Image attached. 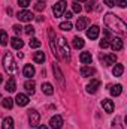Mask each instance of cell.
Masks as SVG:
<instances>
[{
  "instance_id": "28",
  "label": "cell",
  "mask_w": 127,
  "mask_h": 129,
  "mask_svg": "<svg viewBox=\"0 0 127 129\" xmlns=\"http://www.w3.org/2000/svg\"><path fill=\"white\" fill-rule=\"evenodd\" d=\"M2 105H3V108L11 110V108L14 107V99H11V98H5V99L2 101Z\"/></svg>"
},
{
  "instance_id": "44",
  "label": "cell",
  "mask_w": 127,
  "mask_h": 129,
  "mask_svg": "<svg viewBox=\"0 0 127 129\" xmlns=\"http://www.w3.org/2000/svg\"><path fill=\"white\" fill-rule=\"evenodd\" d=\"M2 81H3V78H2V75H0V83H2Z\"/></svg>"
},
{
  "instance_id": "2",
  "label": "cell",
  "mask_w": 127,
  "mask_h": 129,
  "mask_svg": "<svg viewBox=\"0 0 127 129\" xmlns=\"http://www.w3.org/2000/svg\"><path fill=\"white\" fill-rule=\"evenodd\" d=\"M3 66H5L6 72L11 74V75L17 74V71H18V68H17V64L14 62V57L11 56V53H6V54L3 56Z\"/></svg>"
},
{
  "instance_id": "34",
  "label": "cell",
  "mask_w": 127,
  "mask_h": 129,
  "mask_svg": "<svg viewBox=\"0 0 127 129\" xmlns=\"http://www.w3.org/2000/svg\"><path fill=\"white\" fill-rule=\"evenodd\" d=\"M34 9H36L37 12H40V11H43V9H45V5H43L42 2H37V3L34 5Z\"/></svg>"
},
{
  "instance_id": "41",
  "label": "cell",
  "mask_w": 127,
  "mask_h": 129,
  "mask_svg": "<svg viewBox=\"0 0 127 129\" xmlns=\"http://www.w3.org/2000/svg\"><path fill=\"white\" fill-rule=\"evenodd\" d=\"M63 17L66 18V20H67V21H69V20L72 18V12H64V14H63Z\"/></svg>"
},
{
  "instance_id": "8",
  "label": "cell",
  "mask_w": 127,
  "mask_h": 129,
  "mask_svg": "<svg viewBox=\"0 0 127 129\" xmlns=\"http://www.w3.org/2000/svg\"><path fill=\"white\" fill-rule=\"evenodd\" d=\"M99 33H100V29H99L97 26H91V27L87 30V38L91 39V41H93V39H97V38H99Z\"/></svg>"
},
{
  "instance_id": "11",
  "label": "cell",
  "mask_w": 127,
  "mask_h": 129,
  "mask_svg": "<svg viewBox=\"0 0 127 129\" xmlns=\"http://www.w3.org/2000/svg\"><path fill=\"white\" fill-rule=\"evenodd\" d=\"M99 87H100V81L94 78V80H91V83L87 86V92H88V93H96Z\"/></svg>"
},
{
  "instance_id": "14",
  "label": "cell",
  "mask_w": 127,
  "mask_h": 129,
  "mask_svg": "<svg viewBox=\"0 0 127 129\" xmlns=\"http://www.w3.org/2000/svg\"><path fill=\"white\" fill-rule=\"evenodd\" d=\"M102 60H103V63L106 64V66H109V64H115V62H117V56H115V54H108V56L102 57Z\"/></svg>"
},
{
  "instance_id": "23",
  "label": "cell",
  "mask_w": 127,
  "mask_h": 129,
  "mask_svg": "<svg viewBox=\"0 0 127 129\" xmlns=\"http://www.w3.org/2000/svg\"><path fill=\"white\" fill-rule=\"evenodd\" d=\"M2 129H14V119H12V117H6V119H3Z\"/></svg>"
},
{
  "instance_id": "26",
  "label": "cell",
  "mask_w": 127,
  "mask_h": 129,
  "mask_svg": "<svg viewBox=\"0 0 127 129\" xmlns=\"http://www.w3.org/2000/svg\"><path fill=\"white\" fill-rule=\"evenodd\" d=\"M84 45H85V42H84V39H82V38H78V36H76V38H73V47H75L76 50L82 48Z\"/></svg>"
},
{
  "instance_id": "27",
  "label": "cell",
  "mask_w": 127,
  "mask_h": 129,
  "mask_svg": "<svg viewBox=\"0 0 127 129\" xmlns=\"http://www.w3.org/2000/svg\"><path fill=\"white\" fill-rule=\"evenodd\" d=\"M121 92H123L121 84H117V86H114V87L111 89V95H112V96H120V95H121Z\"/></svg>"
},
{
  "instance_id": "31",
  "label": "cell",
  "mask_w": 127,
  "mask_h": 129,
  "mask_svg": "<svg viewBox=\"0 0 127 129\" xmlns=\"http://www.w3.org/2000/svg\"><path fill=\"white\" fill-rule=\"evenodd\" d=\"M29 45H30V48H39V47L42 45V42H40L37 38H33L32 41L29 42Z\"/></svg>"
},
{
  "instance_id": "10",
  "label": "cell",
  "mask_w": 127,
  "mask_h": 129,
  "mask_svg": "<svg viewBox=\"0 0 127 129\" xmlns=\"http://www.w3.org/2000/svg\"><path fill=\"white\" fill-rule=\"evenodd\" d=\"M15 102L20 105V107H26L29 104V96L27 95H23V93H18L15 98Z\"/></svg>"
},
{
  "instance_id": "33",
  "label": "cell",
  "mask_w": 127,
  "mask_h": 129,
  "mask_svg": "<svg viewBox=\"0 0 127 129\" xmlns=\"http://www.w3.org/2000/svg\"><path fill=\"white\" fill-rule=\"evenodd\" d=\"M24 33L29 35V36L34 35V27H33V26H26V27H24Z\"/></svg>"
},
{
  "instance_id": "40",
  "label": "cell",
  "mask_w": 127,
  "mask_h": 129,
  "mask_svg": "<svg viewBox=\"0 0 127 129\" xmlns=\"http://www.w3.org/2000/svg\"><path fill=\"white\" fill-rule=\"evenodd\" d=\"M105 5L109 6V8H112V6H115V0H105Z\"/></svg>"
},
{
  "instance_id": "43",
  "label": "cell",
  "mask_w": 127,
  "mask_h": 129,
  "mask_svg": "<svg viewBox=\"0 0 127 129\" xmlns=\"http://www.w3.org/2000/svg\"><path fill=\"white\" fill-rule=\"evenodd\" d=\"M76 2H78V3H79V2H85V0H76Z\"/></svg>"
},
{
  "instance_id": "20",
  "label": "cell",
  "mask_w": 127,
  "mask_h": 129,
  "mask_svg": "<svg viewBox=\"0 0 127 129\" xmlns=\"http://www.w3.org/2000/svg\"><path fill=\"white\" fill-rule=\"evenodd\" d=\"M34 87H36V83H34L33 80L26 81V84H24V89H26V90H27V93H30V95L34 93Z\"/></svg>"
},
{
  "instance_id": "37",
  "label": "cell",
  "mask_w": 127,
  "mask_h": 129,
  "mask_svg": "<svg viewBox=\"0 0 127 129\" xmlns=\"http://www.w3.org/2000/svg\"><path fill=\"white\" fill-rule=\"evenodd\" d=\"M109 47V42H108V39H103V41H100V48H108Z\"/></svg>"
},
{
  "instance_id": "3",
  "label": "cell",
  "mask_w": 127,
  "mask_h": 129,
  "mask_svg": "<svg viewBox=\"0 0 127 129\" xmlns=\"http://www.w3.org/2000/svg\"><path fill=\"white\" fill-rule=\"evenodd\" d=\"M66 2L64 0H60V2H57L54 6H52V12H54V15L55 17H61L64 12H66Z\"/></svg>"
},
{
  "instance_id": "30",
  "label": "cell",
  "mask_w": 127,
  "mask_h": 129,
  "mask_svg": "<svg viewBox=\"0 0 127 129\" xmlns=\"http://www.w3.org/2000/svg\"><path fill=\"white\" fill-rule=\"evenodd\" d=\"M60 29L64 30V32H69V30H72V29H73V26H72V23H70V21H64V23L60 24Z\"/></svg>"
},
{
  "instance_id": "32",
  "label": "cell",
  "mask_w": 127,
  "mask_h": 129,
  "mask_svg": "<svg viewBox=\"0 0 127 129\" xmlns=\"http://www.w3.org/2000/svg\"><path fill=\"white\" fill-rule=\"evenodd\" d=\"M81 9H82V8H81V5H79L78 2H73V3H72V11H73V12L79 14V12H81Z\"/></svg>"
},
{
  "instance_id": "6",
  "label": "cell",
  "mask_w": 127,
  "mask_h": 129,
  "mask_svg": "<svg viewBox=\"0 0 127 129\" xmlns=\"http://www.w3.org/2000/svg\"><path fill=\"white\" fill-rule=\"evenodd\" d=\"M49 125H51V128L52 129H61V126H63V119H61V116L57 114V116L51 117Z\"/></svg>"
},
{
  "instance_id": "5",
  "label": "cell",
  "mask_w": 127,
  "mask_h": 129,
  "mask_svg": "<svg viewBox=\"0 0 127 129\" xmlns=\"http://www.w3.org/2000/svg\"><path fill=\"white\" fill-rule=\"evenodd\" d=\"M33 15L30 11H27V9H24V11H20L18 14H17V18L20 20V21H24V23H29V21H32L33 20Z\"/></svg>"
},
{
  "instance_id": "21",
  "label": "cell",
  "mask_w": 127,
  "mask_h": 129,
  "mask_svg": "<svg viewBox=\"0 0 127 129\" xmlns=\"http://www.w3.org/2000/svg\"><path fill=\"white\" fill-rule=\"evenodd\" d=\"M6 90L11 92V93H14V92L17 90V83H15L14 78H9V80H8V83H6Z\"/></svg>"
},
{
  "instance_id": "35",
  "label": "cell",
  "mask_w": 127,
  "mask_h": 129,
  "mask_svg": "<svg viewBox=\"0 0 127 129\" xmlns=\"http://www.w3.org/2000/svg\"><path fill=\"white\" fill-rule=\"evenodd\" d=\"M96 2H97V0H91V2H90V3H88V5H87V6H85V9H87V11H88V12H90V11H93V9H94V5H96Z\"/></svg>"
},
{
  "instance_id": "9",
  "label": "cell",
  "mask_w": 127,
  "mask_h": 129,
  "mask_svg": "<svg viewBox=\"0 0 127 129\" xmlns=\"http://www.w3.org/2000/svg\"><path fill=\"white\" fill-rule=\"evenodd\" d=\"M109 45L112 47V50H114V51H121V50H123V47H124L123 39H120V38H114V39H112V44H109Z\"/></svg>"
},
{
  "instance_id": "4",
  "label": "cell",
  "mask_w": 127,
  "mask_h": 129,
  "mask_svg": "<svg viewBox=\"0 0 127 129\" xmlns=\"http://www.w3.org/2000/svg\"><path fill=\"white\" fill-rule=\"evenodd\" d=\"M29 122H30V126L32 128H37L39 126V122H40V116L36 110H30L29 111Z\"/></svg>"
},
{
  "instance_id": "1",
  "label": "cell",
  "mask_w": 127,
  "mask_h": 129,
  "mask_svg": "<svg viewBox=\"0 0 127 129\" xmlns=\"http://www.w3.org/2000/svg\"><path fill=\"white\" fill-rule=\"evenodd\" d=\"M105 24H106L108 29H111L112 32L118 33V35H126V32H127L126 23L120 17H117V15H114L111 12H108L105 15Z\"/></svg>"
},
{
  "instance_id": "22",
  "label": "cell",
  "mask_w": 127,
  "mask_h": 129,
  "mask_svg": "<svg viewBox=\"0 0 127 129\" xmlns=\"http://www.w3.org/2000/svg\"><path fill=\"white\" fill-rule=\"evenodd\" d=\"M42 92L45 93V95H48V96H51L52 93H54V87L49 84V83H43L42 84Z\"/></svg>"
},
{
  "instance_id": "29",
  "label": "cell",
  "mask_w": 127,
  "mask_h": 129,
  "mask_svg": "<svg viewBox=\"0 0 127 129\" xmlns=\"http://www.w3.org/2000/svg\"><path fill=\"white\" fill-rule=\"evenodd\" d=\"M8 33L5 32V30H0V45H6L8 44Z\"/></svg>"
},
{
  "instance_id": "25",
  "label": "cell",
  "mask_w": 127,
  "mask_h": 129,
  "mask_svg": "<svg viewBox=\"0 0 127 129\" xmlns=\"http://www.w3.org/2000/svg\"><path fill=\"white\" fill-rule=\"evenodd\" d=\"M33 60H34L36 63H43V62H45V54H43L42 51H37V53H34Z\"/></svg>"
},
{
  "instance_id": "17",
  "label": "cell",
  "mask_w": 127,
  "mask_h": 129,
  "mask_svg": "<svg viewBox=\"0 0 127 129\" xmlns=\"http://www.w3.org/2000/svg\"><path fill=\"white\" fill-rule=\"evenodd\" d=\"M79 72H81V75L82 77H91V75H94V69L93 68H88V66H82L81 69H79Z\"/></svg>"
},
{
  "instance_id": "42",
  "label": "cell",
  "mask_w": 127,
  "mask_h": 129,
  "mask_svg": "<svg viewBox=\"0 0 127 129\" xmlns=\"http://www.w3.org/2000/svg\"><path fill=\"white\" fill-rule=\"evenodd\" d=\"M37 129H48V128H46L45 125H42V126H39V128H37Z\"/></svg>"
},
{
  "instance_id": "16",
  "label": "cell",
  "mask_w": 127,
  "mask_h": 129,
  "mask_svg": "<svg viewBox=\"0 0 127 129\" xmlns=\"http://www.w3.org/2000/svg\"><path fill=\"white\" fill-rule=\"evenodd\" d=\"M11 45H12L15 50H21V48H23V45H24V42L21 41V38H18V36H17V38H12V39H11Z\"/></svg>"
},
{
  "instance_id": "7",
  "label": "cell",
  "mask_w": 127,
  "mask_h": 129,
  "mask_svg": "<svg viewBox=\"0 0 127 129\" xmlns=\"http://www.w3.org/2000/svg\"><path fill=\"white\" fill-rule=\"evenodd\" d=\"M58 45H60V48H61V53H63V56L66 57V59H69L70 48H69V45H67V41H66L64 38H60V39H58Z\"/></svg>"
},
{
  "instance_id": "19",
  "label": "cell",
  "mask_w": 127,
  "mask_h": 129,
  "mask_svg": "<svg viewBox=\"0 0 127 129\" xmlns=\"http://www.w3.org/2000/svg\"><path fill=\"white\" fill-rule=\"evenodd\" d=\"M123 72H124V66L121 63H117L114 66V69H112V74H114V77H121L123 75Z\"/></svg>"
},
{
  "instance_id": "24",
  "label": "cell",
  "mask_w": 127,
  "mask_h": 129,
  "mask_svg": "<svg viewBox=\"0 0 127 129\" xmlns=\"http://www.w3.org/2000/svg\"><path fill=\"white\" fill-rule=\"evenodd\" d=\"M54 74H55V77H57V80L61 83V86H64V80H63V74H61V71H60V68H58V64L54 63Z\"/></svg>"
},
{
  "instance_id": "15",
  "label": "cell",
  "mask_w": 127,
  "mask_h": 129,
  "mask_svg": "<svg viewBox=\"0 0 127 129\" xmlns=\"http://www.w3.org/2000/svg\"><path fill=\"white\" fill-rule=\"evenodd\" d=\"M79 60H81L84 64L91 63V60H93V57H91V53H88V51H85V53H81V56H79Z\"/></svg>"
},
{
  "instance_id": "13",
  "label": "cell",
  "mask_w": 127,
  "mask_h": 129,
  "mask_svg": "<svg viewBox=\"0 0 127 129\" xmlns=\"http://www.w3.org/2000/svg\"><path fill=\"white\" fill-rule=\"evenodd\" d=\"M102 107L105 108V111H106L108 114L114 111V102H112L111 99H103V101H102Z\"/></svg>"
},
{
  "instance_id": "36",
  "label": "cell",
  "mask_w": 127,
  "mask_h": 129,
  "mask_svg": "<svg viewBox=\"0 0 127 129\" xmlns=\"http://www.w3.org/2000/svg\"><path fill=\"white\" fill-rule=\"evenodd\" d=\"M18 5H20L21 8H27V6L30 5V0H18Z\"/></svg>"
},
{
  "instance_id": "39",
  "label": "cell",
  "mask_w": 127,
  "mask_h": 129,
  "mask_svg": "<svg viewBox=\"0 0 127 129\" xmlns=\"http://www.w3.org/2000/svg\"><path fill=\"white\" fill-rule=\"evenodd\" d=\"M115 3H117L120 8H126V6H127V0H117Z\"/></svg>"
},
{
  "instance_id": "12",
  "label": "cell",
  "mask_w": 127,
  "mask_h": 129,
  "mask_svg": "<svg viewBox=\"0 0 127 129\" xmlns=\"http://www.w3.org/2000/svg\"><path fill=\"white\" fill-rule=\"evenodd\" d=\"M87 24H88V20L85 18V17H79L78 18V21H76V30H85V27H87Z\"/></svg>"
},
{
  "instance_id": "18",
  "label": "cell",
  "mask_w": 127,
  "mask_h": 129,
  "mask_svg": "<svg viewBox=\"0 0 127 129\" xmlns=\"http://www.w3.org/2000/svg\"><path fill=\"white\" fill-rule=\"evenodd\" d=\"M34 68H33L32 64H26L24 66V69H23V74H24V77H27V78H32L33 75H34Z\"/></svg>"
},
{
  "instance_id": "38",
  "label": "cell",
  "mask_w": 127,
  "mask_h": 129,
  "mask_svg": "<svg viewBox=\"0 0 127 129\" xmlns=\"http://www.w3.org/2000/svg\"><path fill=\"white\" fill-rule=\"evenodd\" d=\"M12 29H14V32L17 33V35H20V33L23 32V27H21V26H18V24H15V26H14Z\"/></svg>"
}]
</instances>
